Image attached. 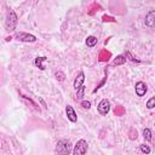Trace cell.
<instances>
[{
	"instance_id": "obj_1",
	"label": "cell",
	"mask_w": 155,
	"mask_h": 155,
	"mask_svg": "<svg viewBox=\"0 0 155 155\" xmlns=\"http://www.w3.org/2000/svg\"><path fill=\"white\" fill-rule=\"evenodd\" d=\"M17 23H18V17L16 12L12 8H7L6 17H5V30L8 33L13 31L17 27Z\"/></svg>"
},
{
	"instance_id": "obj_2",
	"label": "cell",
	"mask_w": 155,
	"mask_h": 155,
	"mask_svg": "<svg viewBox=\"0 0 155 155\" xmlns=\"http://www.w3.org/2000/svg\"><path fill=\"white\" fill-rule=\"evenodd\" d=\"M73 151V145L69 139H59L56 143L57 155H69Z\"/></svg>"
},
{
	"instance_id": "obj_3",
	"label": "cell",
	"mask_w": 155,
	"mask_h": 155,
	"mask_svg": "<svg viewBox=\"0 0 155 155\" xmlns=\"http://www.w3.org/2000/svg\"><path fill=\"white\" fill-rule=\"evenodd\" d=\"M87 142L85 139H79L73 147V155H85L87 151Z\"/></svg>"
},
{
	"instance_id": "obj_4",
	"label": "cell",
	"mask_w": 155,
	"mask_h": 155,
	"mask_svg": "<svg viewBox=\"0 0 155 155\" xmlns=\"http://www.w3.org/2000/svg\"><path fill=\"white\" fill-rule=\"evenodd\" d=\"M15 39L18 40V41H21V42H30V44L36 41V36H35V35L29 34V33H24V31L16 33Z\"/></svg>"
},
{
	"instance_id": "obj_5",
	"label": "cell",
	"mask_w": 155,
	"mask_h": 155,
	"mask_svg": "<svg viewBox=\"0 0 155 155\" xmlns=\"http://www.w3.org/2000/svg\"><path fill=\"white\" fill-rule=\"evenodd\" d=\"M97 111L101 115H107L110 111V102L107 98H103L97 105Z\"/></svg>"
},
{
	"instance_id": "obj_6",
	"label": "cell",
	"mask_w": 155,
	"mask_h": 155,
	"mask_svg": "<svg viewBox=\"0 0 155 155\" xmlns=\"http://www.w3.org/2000/svg\"><path fill=\"white\" fill-rule=\"evenodd\" d=\"M134 91H136V94H137L138 97H143V96L147 93V91H148V86L145 85V82L138 81V82L136 84V86H134Z\"/></svg>"
},
{
	"instance_id": "obj_7",
	"label": "cell",
	"mask_w": 155,
	"mask_h": 155,
	"mask_svg": "<svg viewBox=\"0 0 155 155\" xmlns=\"http://www.w3.org/2000/svg\"><path fill=\"white\" fill-rule=\"evenodd\" d=\"M144 23H145L147 27L154 28V25H155V10H151V11H149V12L145 15Z\"/></svg>"
},
{
	"instance_id": "obj_8",
	"label": "cell",
	"mask_w": 155,
	"mask_h": 155,
	"mask_svg": "<svg viewBox=\"0 0 155 155\" xmlns=\"http://www.w3.org/2000/svg\"><path fill=\"white\" fill-rule=\"evenodd\" d=\"M65 114H67V117L70 122H76L78 121V115H76V113H75V110L71 105L65 107Z\"/></svg>"
},
{
	"instance_id": "obj_9",
	"label": "cell",
	"mask_w": 155,
	"mask_h": 155,
	"mask_svg": "<svg viewBox=\"0 0 155 155\" xmlns=\"http://www.w3.org/2000/svg\"><path fill=\"white\" fill-rule=\"evenodd\" d=\"M47 62V57L45 56H40V57H36L35 61H34V64L36 68H39L40 70H45L46 69V63Z\"/></svg>"
},
{
	"instance_id": "obj_10",
	"label": "cell",
	"mask_w": 155,
	"mask_h": 155,
	"mask_svg": "<svg viewBox=\"0 0 155 155\" xmlns=\"http://www.w3.org/2000/svg\"><path fill=\"white\" fill-rule=\"evenodd\" d=\"M84 81H85V74H84V71H80L78 75H76V78H75V80H74V88L75 90H78V88H80L82 85H84Z\"/></svg>"
},
{
	"instance_id": "obj_11",
	"label": "cell",
	"mask_w": 155,
	"mask_h": 155,
	"mask_svg": "<svg viewBox=\"0 0 155 155\" xmlns=\"http://www.w3.org/2000/svg\"><path fill=\"white\" fill-rule=\"evenodd\" d=\"M85 42H86V46L87 47H94L97 45V42H98V39L96 36H93V35H90V36L86 38V41Z\"/></svg>"
},
{
	"instance_id": "obj_12",
	"label": "cell",
	"mask_w": 155,
	"mask_h": 155,
	"mask_svg": "<svg viewBox=\"0 0 155 155\" xmlns=\"http://www.w3.org/2000/svg\"><path fill=\"white\" fill-rule=\"evenodd\" d=\"M126 58H125V56L124 54H119V56H116V58L111 62V64L113 65H122V64H125L126 63Z\"/></svg>"
},
{
	"instance_id": "obj_13",
	"label": "cell",
	"mask_w": 155,
	"mask_h": 155,
	"mask_svg": "<svg viewBox=\"0 0 155 155\" xmlns=\"http://www.w3.org/2000/svg\"><path fill=\"white\" fill-rule=\"evenodd\" d=\"M124 56H125V58H126V59H130L131 62H136V63H140V61H139V59H138V58H137L136 56H133L131 51H126Z\"/></svg>"
},
{
	"instance_id": "obj_14",
	"label": "cell",
	"mask_w": 155,
	"mask_h": 155,
	"mask_svg": "<svg viewBox=\"0 0 155 155\" xmlns=\"http://www.w3.org/2000/svg\"><path fill=\"white\" fill-rule=\"evenodd\" d=\"M143 137L147 142H151L153 139V134H151V130L150 128H144L143 130Z\"/></svg>"
},
{
	"instance_id": "obj_15",
	"label": "cell",
	"mask_w": 155,
	"mask_h": 155,
	"mask_svg": "<svg viewBox=\"0 0 155 155\" xmlns=\"http://www.w3.org/2000/svg\"><path fill=\"white\" fill-rule=\"evenodd\" d=\"M84 94H85V86L82 85L80 88H78V90H76V101H80V99H82Z\"/></svg>"
},
{
	"instance_id": "obj_16",
	"label": "cell",
	"mask_w": 155,
	"mask_h": 155,
	"mask_svg": "<svg viewBox=\"0 0 155 155\" xmlns=\"http://www.w3.org/2000/svg\"><path fill=\"white\" fill-rule=\"evenodd\" d=\"M139 150H140L143 154H145V155L150 154V151H151V149H150V147H149L148 144H140V145H139Z\"/></svg>"
},
{
	"instance_id": "obj_17",
	"label": "cell",
	"mask_w": 155,
	"mask_h": 155,
	"mask_svg": "<svg viewBox=\"0 0 155 155\" xmlns=\"http://www.w3.org/2000/svg\"><path fill=\"white\" fill-rule=\"evenodd\" d=\"M145 107H147L148 109H153V108L155 107V97H150V98L148 99Z\"/></svg>"
},
{
	"instance_id": "obj_18",
	"label": "cell",
	"mask_w": 155,
	"mask_h": 155,
	"mask_svg": "<svg viewBox=\"0 0 155 155\" xmlns=\"http://www.w3.org/2000/svg\"><path fill=\"white\" fill-rule=\"evenodd\" d=\"M54 78H56L58 81H64L65 75H64V73H62V71H56V73H54Z\"/></svg>"
},
{
	"instance_id": "obj_19",
	"label": "cell",
	"mask_w": 155,
	"mask_h": 155,
	"mask_svg": "<svg viewBox=\"0 0 155 155\" xmlns=\"http://www.w3.org/2000/svg\"><path fill=\"white\" fill-rule=\"evenodd\" d=\"M81 107L84 108V109H90L91 108V102L90 101H81Z\"/></svg>"
}]
</instances>
